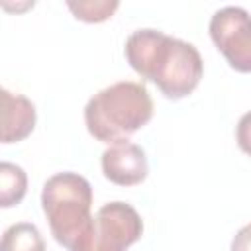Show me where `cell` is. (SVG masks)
I'll use <instances>...</instances> for the list:
<instances>
[{
    "mask_svg": "<svg viewBox=\"0 0 251 251\" xmlns=\"http://www.w3.org/2000/svg\"><path fill=\"white\" fill-rule=\"evenodd\" d=\"M2 143H18L25 139L37 120L35 104L22 96L14 94L8 88H2Z\"/></svg>",
    "mask_w": 251,
    "mask_h": 251,
    "instance_id": "52a82bcc",
    "label": "cell"
},
{
    "mask_svg": "<svg viewBox=\"0 0 251 251\" xmlns=\"http://www.w3.org/2000/svg\"><path fill=\"white\" fill-rule=\"evenodd\" d=\"M102 173L110 182L118 186H135L147 178V155L137 143H112L102 153Z\"/></svg>",
    "mask_w": 251,
    "mask_h": 251,
    "instance_id": "8992f818",
    "label": "cell"
},
{
    "mask_svg": "<svg viewBox=\"0 0 251 251\" xmlns=\"http://www.w3.org/2000/svg\"><path fill=\"white\" fill-rule=\"evenodd\" d=\"M41 208L55 241L73 251L92 226V186L78 173H57L43 184Z\"/></svg>",
    "mask_w": 251,
    "mask_h": 251,
    "instance_id": "3957f363",
    "label": "cell"
},
{
    "mask_svg": "<svg viewBox=\"0 0 251 251\" xmlns=\"http://www.w3.org/2000/svg\"><path fill=\"white\" fill-rule=\"evenodd\" d=\"M153 118V100L145 84L120 80L98 90L84 106L88 133L102 143L127 141Z\"/></svg>",
    "mask_w": 251,
    "mask_h": 251,
    "instance_id": "7a4b0ae2",
    "label": "cell"
},
{
    "mask_svg": "<svg viewBox=\"0 0 251 251\" xmlns=\"http://www.w3.org/2000/svg\"><path fill=\"white\" fill-rule=\"evenodd\" d=\"M129 67L143 78L157 84L169 100H180L194 92L204 75L200 51L161 29H135L124 45Z\"/></svg>",
    "mask_w": 251,
    "mask_h": 251,
    "instance_id": "6da1fadb",
    "label": "cell"
},
{
    "mask_svg": "<svg viewBox=\"0 0 251 251\" xmlns=\"http://www.w3.org/2000/svg\"><path fill=\"white\" fill-rule=\"evenodd\" d=\"M67 6L75 14L76 20H82L88 24H98V22L112 18V14L118 10L120 2H116V0H78V2L69 0Z\"/></svg>",
    "mask_w": 251,
    "mask_h": 251,
    "instance_id": "30bf717a",
    "label": "cell"
},
{
    "mask_svg": "<svg viewBox=\"0 0 251 251\" xmlns=\"http://www.w3.org/2000/svg\"><path fill=\"white\" fill-rule=\"evenodd\" d=\"M143 235V220L131 204L108 202L92 218L86 235L73 251H127Z\"/></svg>",
    "mask_w": 251,
    "mask_h": 251,
    "instance_id": "277c9868",
    "label": "cell"
},
{
    "mask_svg": "<svg viewBox=\"0 0 251 251\" xmlns=\"http://www.w3.org/2000/svg\"><path fill=\"white\" fill-rule=\"evenodd\" d=\"M27 192V175L25 171L10 161L0 163V206L12 208L24 200Z\"/></svg>",
    "mask_w": 251,
    "mask_h": 251,
    "instance_id": "ba28073f",
    "label": "cell"
},
{
    "mask_svg": "<svg viewBox=\"0 0 251 251\" xmlns=\"http://www.w3.org/2000/svg\"><path fill=\"white\" fill-rule=\"evenodd\" d=\"M235 139H237V145L239 149L251 157V110L245 112L239 122H237V127H235Z\"/></svg>",
    "mask_w": 251,
    "mask_h": 251,
    "instance_id": "8fae6325",
    "label": "cell"
},
{
    "mask_svg": "<svg viewBox=\"0 0 251 251\" xmlns=\"http://www.w3.org/2000/svg\"><path fill=\"white\" fill-rule=\"evenodd\" d=\"M0 251H45V241L37 226L18 222L4 231Z\"/></svg>",
    "mask_w": 251,
    "mask_h": 251,
    "instance_id": "9c48e42d",
    "label": "cell"
},
{
    "mask_svg": "<svg viewBox=\"0 0 251 251\" xmlns=\"http://www.w3.org/2000/svg\"><path fill=\"white\" fill-rule=\"evenodd\" d=\"M218 51L237 73H251V14L241 6H224L208 25Z\"/></svg>",
    "mask_w": 251,
    "mask_h": 251,
    "instance_id": "5b68a950",
    "label": "cell"
},
{
    "mask_svg": "<svg viewBox=\"0 0 251 251\" xmlns=\"http://www.w3.org/2000/svg\"><path fill=\"white\" fill-rule=\"evenodd\" d=\"M229 251H251V224H245L237 229V233L231 239Z\"/></svg>",
    "mask_w": 251,
    "mask_h": 251,
    "instance_id": "7c38bea8",
    "label": "cell"
}]
</instances>
